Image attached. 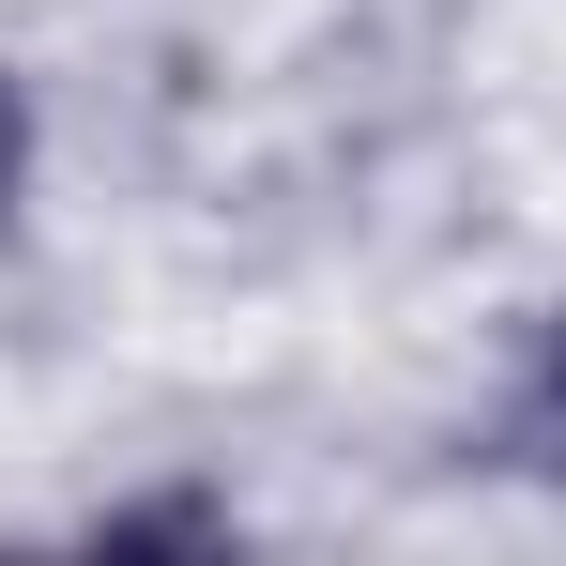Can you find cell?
I'll list each match as a JSON object with an SVG mask.
<instances>
[{"mask_svg":"<svg viewBox=\"0 0 566 566\" xmlns=\"http://www.w3.org/2000/svg\"><path fill=\"white\" fill-rule=\"evenodd\" d=\"M93 536H107V552H214V536H230V505H199V490H169V505H107Z\"/></svg>","mask_w":566,"mask_h":566,"instance_id":"cell-1","label":"cell"},{"mask_svg":"<svg viewBox=\"0 0 566 566\" xmlns=\"http://www.w3.org/2000/svg\"><path fill=\"white\" fill-rule=\"evenodd\" d=\"M536 460H566V306H552V337H536Z\"/></svg>","mask_w":566,"mask_h":566,"instance_id":"cell-2","label":"cell"},{"mask_svg":"<svg viewBox=\"0 0 566 566\" xmlns=\"http://www.w3.org/2000/svg\"><path fill=\"white\" fill-rule=\"evenodd\" d=\"M31 185V93H15V77H0V199Z\"/></svg>","mask_w":566,"mask_h":566,"instance_id":"cell-3","label":"cell"}]
</instances>
